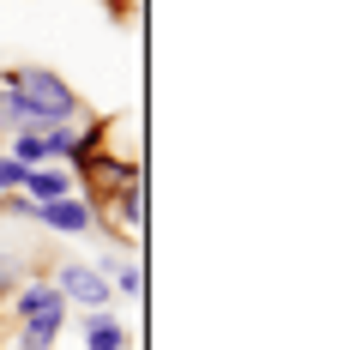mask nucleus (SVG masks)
<instances>
[{"label":"nucleus","mask_w":350,"mask_h":350,"mask_svg":"<svg viewBox=\"0 0 350 350\" xmlns=\"http://www.w3.org/2000/svg\"><path fill=\"white\" fill-rule=\"evenodd\" d=\"M67 314H72V308H55V314H36V320H18V350H55V338L67 332Z\"/></svg>","instance_id":"9d476101"},{"label":"nucleus","mask_w":350,"mask_h":350,"mask_svg":"<svg viewBox=\"0 0 350 350\" xmlns=\"http://www.w3.org/2000/svg\"><path fill=\"white\" fill-rule=\"evenodd\" d=\"M91 206H97V230H109V242H115V247L139 242V230H145V181H139V187H127V193L91 200Z\"/></svg>","instance_id":"20e7f679"},{"label":"nucleus","mask_w":350,"mask_h":350,"mask_svg":"<svg viewBox=\"0 0 350 350\" xmlns=\"http://www.w3.org/2000/svg\"><path fill=\"white\" fill-rule=\"evenodd\" d=\"M18 187H25V170H18V163L0 151V193H18Z\"/></svg>","instance_id":"f8f14e48"},{"label":"nucleus","mask_w":350,"mask_h":350,"mask_svg":"<svg viewBox=\"0 0 350 350\" xmlns=\"http://www.w3.org/2000/svg\"><path fill=\"white\" fill-rule=\"evenodd\" d=\"M31 224L55 230V236H97V206L85 193H67V200H42L31 211Z\"/></svg>","instance_id":"39448f33"},{"label":"nucleus","mask_w":350,"mask_h":350,"mask_svg":"<svg viewBox=\"0 0 350 350\" xmlns=\"http://www.w3.org/2000/svg\"><path fill=\"white\" fill-rule=\"evenodd\" d=\"M49 284L61 290V302H67V308H79V314H91V308H109V302H115L109 278L97 272V266H85V260L55 266V272H49Z\"/></svg>","instance_id":"7ed1b4c3"},{"label":"nucleus","mask_w":350,"mask_h":350,"mask_svg":"<svg viewBox=\"0 0 350 350\" xmlns=\"http://www.w3.org/2000/svg\"><path fill=\"white\" fill-rule=\"evenodd\" d=\"M6 79H12V97L25 109V127H67V121L85 115L79 91H72L55 67H31V61H25V67H6Z\"/></svg>","instance_id":"f257e3e1"},{"label":"nucleus","mask_w":350,"mask_h":350,"mask_svg":"<svg viewBox=\"0 0 350 350\" xmlns=\"http://www.w3.org/2000/svg\"><path fill=\"white\" fill-rule=\"evenodd\" d=\"M25 200H67V193H79V181H72L67 163H36V170H25V187H18Z\"/></svg>","instance_id":"0eeeda50"},{"label":"nucleus","mask_w":350,"mask_h":350,"mask_svg":"<svg viewBox=\"0 0 350 350\" xmlns=\"http://www.w3.org/2000/svg\"><path fill=\"white\" fill-rule=\"evenodd\" d=\"M97 272L109 278V290H115V296L145 302V272H139V260H127V254H97Z\"/></svg>","instance_id":"6e6552de"},{"label":"nucleus","mask_w":350,"mask_h":350,"mask_svg":"<svg viewBox=\"0 0 350 350\" xmlns=\"http://www.w3.org/2000/svg\"><path fill=\"white\" fill-rule=\"evenodd\" d=\"M72 181H85V200H109V193H127V187H139V157H127V151H97V157H85Z\"/></svg>","instance_id":"f03ea898"},{"label":"nucleus","mask_w":350,"mask_h":350,"mask_svg":"<svg viewBox=\"0 0 350 350\" xmlns=\"http://www.w3.org/2000/svg\"><path fill=\"white\" fill-rule=\"evenodd\" d=\"M79 332H85V350H127V326L109 314V308L79 314Z\"/></svg>","instance_id":"1a4fd4ad"},{"label":"nucleus","mask_w":350,"mask_h":350,"mask_svg":"<svg viewBox=\"0 0 350 350\" xmlns=\"http://www.w3.org/2000/svg\"><path fill=\"white\" fill-rule=\"evenodd\" d=\"M6 308H12V320H36V314H55V308H67V302H61V290H55V284L36 272V278H25L12 296H6Z\"/></svg>","instance_id":"423d86ee"},{"label":"nucleus","mask_w":350,"mask_h":350,"mask_svg":"<svg viewBox=\"0 0 350 350\" xmlns=\"http://www.w3.org/2000/svg\"><path fill=\"white\" fill-rule=\"evenodd\" d=\"M25 278H31V266H25L18 254H0V302H6V296H12Z\"/></svg>","instance_id":"9b49d317"}]
</instances>
